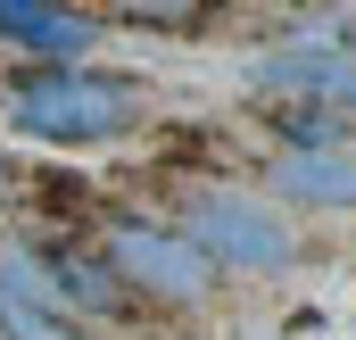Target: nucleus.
Wrapping results in <instances>:
<instances>
[{
	"mask_svg": "<svg viewBox=\"0 0 356 340\" xmlns=\"http://www.w3.org/2000/svg\"><path fill=\"white\" fill-rule=\"evenodd\" d=\"M0 108L17 133L50 141V150H108L124 133L149 125V91L116 67H17L0 84Z\"/></svg>",
	"mask_w": 356,
	"mask_h": 340,
	"instance_id": "nucleus-1",
	"label": "nucleus"
},
{
	"mask_svg": "<svg viewBox=\"0 0 356 340\" xmlns=\"http://www.w3.org/2000/svg\"><path fill=\"white\" fill-rule=\"evenodd\" d=\"M175 233L207 257L216 274H290V265H298L290 216L273 208L266 191H241V183H199V191H182Z\"/></svg>",
	"mask_w": 356,
	"mask_h": 340,
	"instance_id": "nucleus-2",
	"label": "nucleus"
},
{
	"mask_svg": "<svg viewBox=\"0 0 356 340\" xmlns=\"http://www.w3.org/2000/svg\"><path fill=\"white\" fill-rule=\"evenodd\" d=\"M91 257L108 265V282L124 299H149V307H207V291H216V265L158 216H108Z\"/></svg>",
	"mask_w": 356,
	"mask_h": 340,
	"instance_id": "nucleus-3",
	"label": "nucleus"
},
{
	"mask_svg": "<svg viewBox=\"0 0 356 340\" xmlns=\"http://www.w3.org/2000/svg\"><path fill=\"white\" fill-rule=\"evenodd\" d=\"M249 91L273 108H323V116H356V50L340 42H290L249 67Z\"/></svg>",
	"mask_w": 356,
	"mask_h": 340,
	"instance_id": "nucleus-4",
	"label": "nucleus"
},
{
	"mask_svg": "<svg viewBox=\"0 0 356 340\" xmlns=\"http://www.w3.org/2000/svg\"><path fill=\"white\" fill-rule=\"evenodd\" d=\"M0 42H17L33 67H83L99 42V17L58 8V0H0Z\"/></svg>",
	"mask_w": 356,
	"mask_h": 340,
	"instance_id": "nucleus-5",
	"label": "nucleus"
},
{
	"mask_svg": "<svg viewBox=\"0 0 356 340\" xmlns=\"http://www.w3.org/2000/svg\"><path fill=\"white\" fill-rule=\"evenodd\" d=\"M273 199H290V208H356V158L348 150H282L273 158Z\"/></svg>",
	"mask_w": 356,
	"mask_h": 340,
	"instance_id": "nucleus-6",
	"label": "nucleus"
},
{
	"mask_svg": "<svg viewBox=\"0 0 356 340\" xmlns=\"http://www.w3.org/2000/svg\"><path fill=\"white\" fill-rule=\"evenodd\" d=\"M0 340H91V332L75 316H58V307H33V299L0 291Z\"/></svg>",
	"mask_w": 356,
	"mask_h": 340,
	"instance_id": "nucleus-7",
	"label": "nucleus"
},
{
	"mask_svg": "<svg viewBox=\"0 0 356 340\" xmlns=\"http://www.w3.org/2000/svg\"><path fill=\"white\" fill-rule=\"evenodd\" d=\"M99 25H133V33H199L207 8H175V0H141V8H108Z\"/></svg>",
	"mask_w": 356,
	"mask_h": 340,
	"instance_id": "nucleus-8",
	"label": "nucleus"
},
{
	"mask_svg": "<svg viewBox=\"0 0 356 340\" xmlns=\"http://www.w3.org/2000/svg\"><path fill=\"white\" fill-rule=\"evenodd\" d=\"M0 199H25V167H17L8 150H0Z\"/></svg>",
	"mask_w": 356,
	"mask_h": 340,
	"instance_id": "nucleus-9",
	"label": "nucleus"
}]
</instances>
